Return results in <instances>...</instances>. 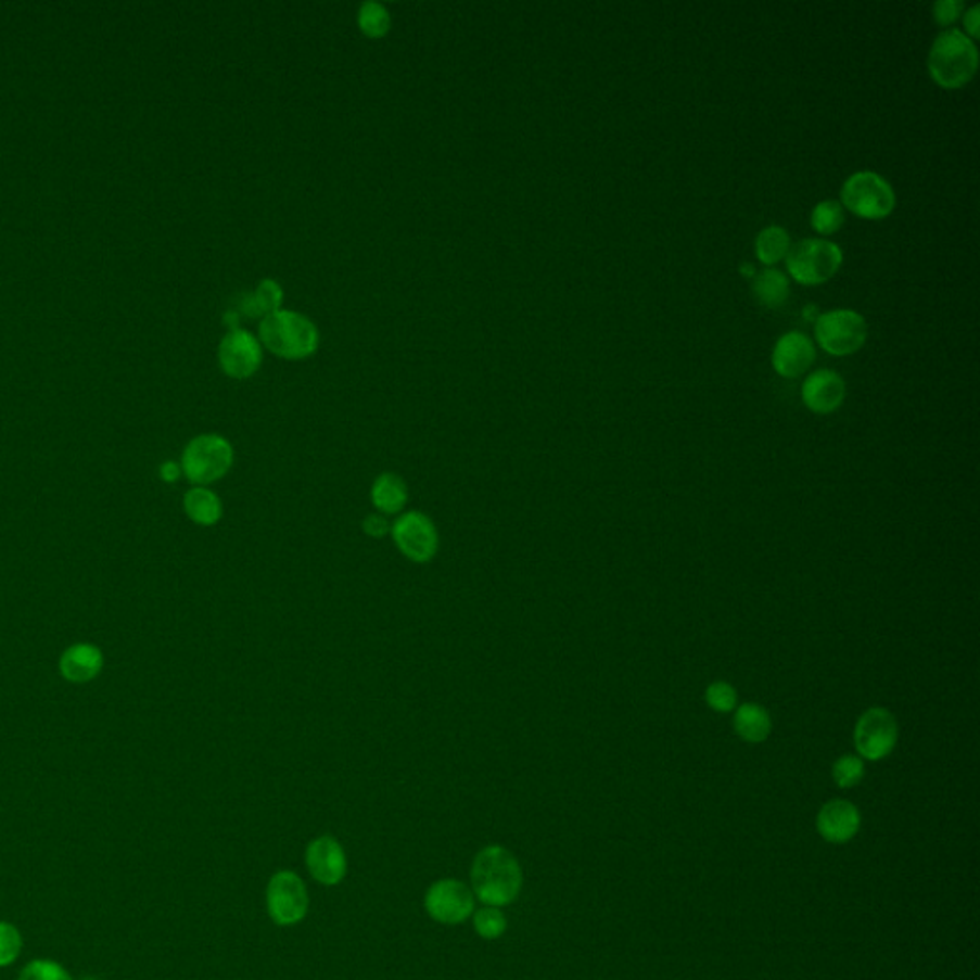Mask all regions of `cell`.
<instances>
[{
	"label": "cell",
	"mask_w": 980,
	"mask_h": 980,
	"mask_svg": "<svg viewBox=\"0 0 980 980\" xmlns=\"http://www.w3.org/2000/svg\"><path fill=\"white\" fill-rule=\"evenodd\" d=\"M471 887L475 899L485 906H510L523 887L518 858L504 847L488 844L473 860Z\"/></svg>",
	"instance_id": "1"
},
{
	"label": "cell",
	"mask_w": 980,
	"mask_h": 980,
	"mask_svg": "<svg viewBox=\"0 0 980 980\" xmlns=\"http://www.w3.org/2000/svg\"><path fill=\"white\" fill-rule=\"evenodd\" d=\"M927 69L942 89H964L979 69V49L964 31L946 29L932 41Z\"/></svg>",
	"instance_id": "2"
},
{
	"label": "cell",
	"mask_w": 980,
	"mask_h": 980,
	"mask_svg": "<svg viewBox=\"0 0 980 980\" xmlns=\"http://www.w3.org/2000/svg\"><path fill=\"white\" fill-rule=\"evenodd\" d=\"M259 341L275 357L303 360L317 353L320 333L310 318L280 308L260 318Z\"/></svg>",
	"instance_id": "3"
},
{
	"label": "cell",
	"mask_w": 980,
	"mask_h": 980,
	"mask_svg": "<svg viewBox=\"0 0 980 980\" xmlns=\"http://www.w3.org/2000/svg\"><path fill=\"white\" fill-rule=\"evenodd\" d=\"M786 267L797 284H826L843 267V250L824 238H804L791 245Z\"/></svg>",
	"instance_id": "4"
},
{
	"label": "cell",
	"mask_w": 980,
	"mask_h": 980,
	"mask_svg": "<svg viewBox=\"0 0 980 980\" xmlns=\"http://www.w3.org/2000/svg\"><path fill=\"white\" fill-rule=\"evenodd\" d=\"M841 205L847 212L864 220H883L896 207V194L891 182L874 170H858L841 187Z\"/></svg>",
	"instance_id": "5"
},
{
	"label": "cell",
	"mask_w": 980,
	"mask_h": 980,
	"mask_svg": "<svg viewBox=\"0 0 980 980\" xmlns=\"http://www.w3.org/2000/svg\"><path fill=\"white\" fill-rule=\"evenodd\" d=\"M234 463V448L227 438L207 433L188 443L182 453V473L194 486H207L225 478Z\"/></svg>",
	"instance_id": "6"
},
{
	"label": "cell",
	"mask_w": 980,
	"mask_h": 980,
	"mask_svg": "<svg viewBox=\"0 0 980 980\" xmlns=\"http://www.w3.org/2000/svg\"><path fill=\"white\" fill-rule=\"evenodd\" d=\"M814 338L831 357H851L866 345V318L851 308L829 310L816 318Z\"/></svg>",
	"instance_id": "7"
},
{
	"label": "cell",
	"mask_w": 980,
	"mask_h": 980,
	"mask_svg": "<svg viewBox=\"0 0 980 980\" xmlns=\"http://www.w3.org/2000/svg\"><path fill=\"white\" fill-rule=\"evenodd\" d=\"M899 743V722L883 707H871L854 726V747L860 759L879 762L887 759Z\"/></svg>",
	"instance_id": "8"
},
{
	"label": "cell",
	"mask_w": 980,
	"mask_h": 980,
	"mask_svg": "<svg viewBox=\"0 0 980 980\" xmlns=\"http://www.w3.org/2000/svg\"><path fill=\"white\" fill-rule=\"evenodd\" d=\"M268 916L280 927L301 924L308 912V892L300 875L290 869L270 877L267 887Z\"/></svg>",
	"instance_id": "9"
},
{
	"label": "cell",
	"mask_w": 980,
	"mask_h": 980,
	"mask_svg": "<svg viewBox=\"0 0 980 980\" xmlns=\"http://www.w3.org/2000/svg\"><path fill=\"white\" fill-rule=\"evenodd\" d=\"M393 540L398 550L413 563H428L438 551L435 523L420 511H408L393 523Z\"/></svg>",
	"instance_id": "10"
},
{
	"label": "cell",
	"mask_w": 980,
	"mask_h": 980,
	"mask_svg": "<svg viewBox=\"0 0 980 980\" xmlns=\"http://www.w3.org/2000/svg\"><path fill=\"white\" fill-rule=\"evenodd\" d=\"M423 904L437 924L460 925L475 912V894L458 879H441L428 889Z\"/></svg>",
	"instance_id": "11"
},
{
	"label": "cell",
	"mask_w": 980,
	"mask_h": 980,
	"mask_svg": "<svg viewBox=\"0 0 980 980\" xmlns=\"http://www.w3.org/2000/svg\"><path fill=\"white\" fill-rule=\"evenodd\" d=\"M219 365L228 378L245 380L257 373L263 365V345L245 330L228 332L219 345Z\"/></svg>",
	"instance_id": "12"
},
{
	"label": "cell",
	"mask_w": 980,
	"mask_h": 980,
	"mask_svg": "<svg viewBox=\"0 0 980 980\" xmlns=\"http://www.w3.org/2000/svg\"><path fill=\"white\" fill-rule=\"evenodd\" d=\"M816 360V347L814 341L802 332H787L776 341L772 351V366L774 372L786 378L797 380L802 373L809 372Z\"/></svg>",
	"instance_id": "13"
},
{
	"label": "cell",
	"mask_w": 980,
	"mask_h": 980,
	"mask_svg": "<svg viewBox=\"0 0 980 980\" xmlns=\"http://www.w3.org/2000/svg\"><path fill=\"white\" fill-rule=\"evenodd\" d=\"M308 874L326 887L340 884L347 875V856L340 841L332 835H322L310 841L305 852Z\"/></svg>",
	"instance_id": "14"
},
{
	"label": "cell",
	"mask_w": 980,
	"mask_h": 980,
	"mask_svg": "<svg viewBox=\"0 0 980 980\" xmlns=\"http://www.w3.org/2000/svg\"><path fill=\"white\" fill-rule=\"evenodd\" d=\"M802 403L811 410V412L827 416L833 413L843 406L847 398V383L843 376L835 372V370H816L812 372L801 390Z\"/></svg>",
	"instance_id": "15"
},
{
	"label": "cell",
	"mask_w": 980,
	"mask_h": 980,
	"mask_svg": "<svg viewBox=\"0 0 980 980\" xmlns=\"http://www.w3.org/2000/svg\"><path fill=\"white\" fill-rule=\"evenodd\" d=\"M862 826V814L856 804L844 799L826 802L818 812L816 829L819 837L831 844L851 843Z\"/></svg>",
	"instance_id": "16"
},
{
	"label": "cell",
	"mask_w": 980,
	"mask_h": 980,
	"mask_svg": "<svg viewBox=\"0 0 980 980\" xmlns=\"http://www.w3.org/2000/svg\"><path fill=\"white\" fill-rule=\"evenodd\" d=\"M104 669V653L94 644H74L60 657V674L69 684H89Z\"/></svg>",
	"instance_id": "17"
},
{
	"label": "cell",
	"mask_w": 980,
	"mask_h": 980,
	"mask_svg": "<svg viewBox=\"0 0 980 980\" xmlns=\"http://www.w3.org/2000/svg\"><path fill=\"white\" fill-rule=\"evenodd\" d=\"M753 295L762 307L778 310L787 305L791 297V284L778 268H764L753 278Z\"/></svg>",
	"instance_id": "18"
},
{
	"label": "cell",
	"mask_w": 980,
	"mask_h": 980,
	"mask_svg": "<svg viewBox=\"0 0 980 980\" xmlns=\"http://www.w3.org/2000/svg\"><path fill=\"white\" fill-rule=\"evenodd\" d=\"M734 731L746 743H762L772 734V716L759 703H746L736 711Z\"/></svg>",
	"instance_id": "19"
},
{
	"label": "cell",
	"mask_w": 980,
	"mask_h": 980,
	"mask_svg": "<svg viewBox=\"0 0 980 980\" xmlns=\"http://www.w3.org/2000/svg\"><path fill=\"white\" fill-rule=\"evenodd\" d=\"M184 511L195 525L212 527L222 518V504L207 486H192L184 495Z\"/></svg>",
	"instance_id": "20"
},
{
	"label": "cell",
	"mask_w": 980,
	"mask_h": 980,
	"mask_svg": "<svg viewBox=\"0 0 980 980\" xmlns=\"http://www.w3.org/2000/svg\"><path fill=\"white\" fill-rule=\"evenodd\" d=\"M372 504L383 516H393L398 511L405 510L408 502V488L403 479L395 473H381L380 478L373 481L372 485Z\"/></svg>",
	"instance_id": "21"
},
{
	"label": "cell",
	"mask_w": 980,
	"mask_h": 980,
	"mask_svg": "<svg viewBox=\"0 0 980 980\" xmlns=\"http://www.w3.org/2000/svg\"><path fill=\"white\" fill-rule=\"evenodd\" d=\"M791 245H793L791 236H789L786 228L778 227V225H769V227L762 228L759 236H756L754 253H756V259L761 260L762 265L772 268L774 265L781 263V260H786Z\"/></svg>",
	"instance_id": "22"
},
{
	"label": "cell",
	"mask_w": 980,
	"mask_h": 980,
	"mask_svg": "<svg viewBox=\"0 0 980 980\" xmlns=\"http://www.w3.org/2000/svg\"><path fill=\"white\" fill-rule=\"evenodd\" d=\"M358 27L370 39H381L391 29V16L380 2H365L358 10Z\"/></svg>",
	"instance_id": "23"
},
{
	"label": "cell",
	"mask_w": 980,
	"mask_h": 980,
	"mask_svg": "<svg viewBox=\"0 0 980 980\" xmlns=\"http://www.w3.org/2000/svg\"><path fill=\"white\" fill-rule=\"evenodd\" d=\"M811 225L818 234H837L844 225L843 205L839 202H835V200L819 202L818 205L812 209Z\"/></svg>",
	"instance_id": "24"
},
{
	"label": "cell",
	"mask_w": 980,
	"mask_h": 980,
	"mask_svg": "<svg viewBox=\"0 0 980 980\" xmlns=\"http://www.w3.org/2000/svg\"><path fill=\"white\" fill-rule=\"evenodd\" d=\"M831 776H833L835 786L841 787V789H852L862 784V779L866 776V766L858 754H844L835 761Z\"/></svg>",
	"instance_id": "25"
},
{
	"label": "cell",
	"mask_w": 980,
	"mask_h": 980,
	"mask_svg": "<svg viewBox=\"0 0 980 980\" xmlns=\"http://www.w3.org/2000/svg\"><path fill=\"white\" fill-rule=\"evenodd\" d=\"M473 927L481 939L496 940L500 939L508 929V919L504 916L500 907L485 906L475 912Z\"/></svg>",
	"instance_id": "26"
},
{
	"label": "cell",
	"mask_w": 980,
	"mask_h": 980,
	"mask_svg": "<svg viewBox=\"0 0 980 980\" xmlns=\"http://www.w3.org/2000/svg\"><path fill=\"white\" fill-rule=\"evenodd\" d=\"M252 297L253 301H255V307L259 310V317L265 318L282 308V303H284V290H282V285L278 284L276 280L265 278V280L257 285V290L252 293Z\"/></svg>",
	"instance_id": "27"
},
{
	"label": "cell",
	"mask_w": 980,
	"mask_h": 980,
	"mask_svg": "<svg viewBox=\"0 0 980 980\" xmlns=\"http://www.w3.org/2000/svg\"><path fill=\"white\" fill-rule=\"evenodd\" d=\"M24 949V939L16 925L0 921V969L16 962Z\"/></svg>",
	"instance_id": "28"
},
{
	"label": "cell",
	"mask_w": 980,
	"mask_h": 980,
	"mask_svg": "<svg viewBox=\"0 0 980 980\" xmlns=\"http://www.w3.org/2000/svg\"><path fill=\"white\" fill-rule=\"evenodd\" d=\"M17 980H74L64 965L54 959H33L25 965Z\"/></svg>",
	"instance_id": "29"
},
{
	"label": "cell",
	"mask_w": 980,
	"mask_h": 980,
	"mask_svg": "<svg viewBox=\"0 0 980 980\" xmlns=\"http://www.w3.org/2000/svg\"><path fill=\"white\" fill-rule=\"evenodd\" d=\"M705 701L716 713H731L738 705V691L728 682L716 680L707 686Z\"/></svg>",
	"instance_id": "30"
},
{
	"label": "cell",
	"mask_w": 980,
	"mask_h": 980,
	"mask_svg": "<svg viewBox=\"0 0 980 980\" xmlns=\"http://www.w3.org/2000/svg\"><path fill=\"white\" fill-rule=\"evenodd\" d=\"M964 10L965 4L962 0H939L932 7V20L940 27H949V25L956 24L959 16L964 14Z\"/></svg>",
	"instance_id": "31"
},
{
	"label": "cell",
	"mask_w": 980,
	"mask_h": 980,
	"mask_svg": "<svg viewBox=\"0 0 980 980\" xmlns=\"http://www.w3.org/2000/svg\"><path fill=\"white\" fill-rule=\"evenodd\" d=\"M362 529H365L366 535L372 536V538H381V536H385L390 533L391 525L383 513H370V516L365 519Z\"/></svg>",
	"instance_id": "32"
},
{
	"label": "cell",
	"mask_w": 980,
	"mask_h": 980,
	"mask_svg": "<svg viewBox=\"0 0 980 980\" xmlns=\"http://www.w3.org/2000/svg\"><path fill=\"white\" fill-rule=\"evenodd\" d=\"M979 20H980V9L979 4H972L971 9L965 10L964 25H965V35L975 41L977 37H979Z\"/></svg>",
	"instance_id": "33"
},
{
	"label": "cell",
	"mask_w": 980,
	"mask_h": 980,
	"mask_svg": "<svg viewBox=\"0 0 980 980\" xmlns=\"http://www.w3.org/2000/svg\"><path fill=\"white\" fill-rule=\"evenodd\" d=\"M180 473H182V468H180L179 463L165 462L162 468H160V478H162L165 483H175V481L180 478Z\"/></svg>",
	"instance_id": "34"
},
{
	"label": "cell",
	"mask_w": 980,
	"mask_h": 980,
	"mask_svg": "<svg viewBox=\"0 0 980 980\" xmlns=\"http://www.w3.org/2000/svg\"><path fill=\"white\" fill-rule=\"evenodd\" d=\"M739 272H741V276H746V278H754V276H756V268H754L751 263H741Z\"/></svg>",
	"instance_id": "35"
},
{
	"label": "cell",
	"mask_w": 980,
	"mask_h": 980,
	"mask_svg": "<svg viewBox=\"0 0 980 980\" xmlns=\"http://www.w3.org/2000/svg\"><path fill=\"white\" fill-rule=\"evenodd\" d=\"M804 317L814 318V322H816V318L819 317L818 313H816V305H806L804 308Z\"/></svg>",
	"instance_id": "36"
},
{
	"label": "cell",
	"mask_w": 980,
	"mask_h": 980,
	"mask_svg": "<svg viewBox=\"0 0 980 980\" xmlns=\"http://www.w3.org/2000/svg\"><path fill=\"white\" fill-rule=\"evenodd\" d=\"M81 980H102V979H98V977H82Z\"/></svg>",
	"instance_id": "37"
}]
</instances>
